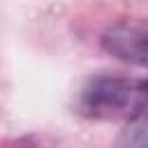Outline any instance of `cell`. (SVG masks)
Segmentation results:
<instances>
[{"label":"cell","mask_w":148,"mask_h":148,"mask_svg":"<svg viewBox=\"0 0 148 148\" xmlns=\"http://www.w3.org/2000/svg\"><path fill=\"white\" fill-rule=\"evenodd\" d=\"M102 46L113 58L148 67V18H123L102 35Z\"/></svg>","instance_id":"cell-2"},{"label":"cell","mask_w":148,"mask_h":148,"mask_svg":"<svg viewBox=\"0 0 148 148\" xmlns=\"http://www.w3.org/2000/svg\"><path fill=\"white\" fill-rule=\"evenodd\" d=\"M118 146H148V118L127 123V127L116 139Z\"/></svg>","instance_id":"cell-3"},{"label":"cell","mask_w":148,"mask_h":148,"mask_svg":"<svg viewBox=\"0 0 148 148\" xmlns=\"http://www.w3.org/2000/svg\"><path fill=\"white\" fill-rule=\"evenodd\" d=\"M76 111L95 120H143L148 118V81L130 76H95L76 95Z\"/></svg>","instance_id":"cell-1"}]
</instances>
